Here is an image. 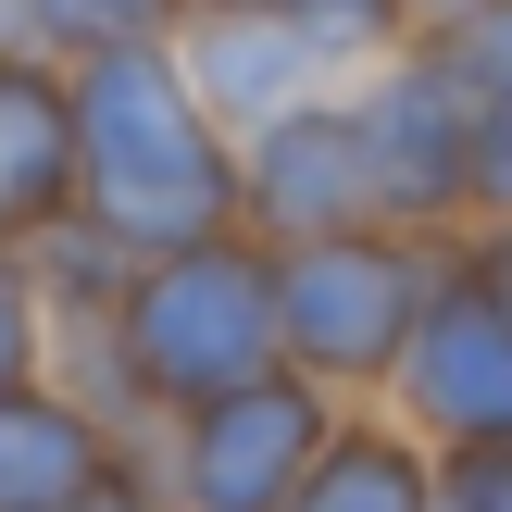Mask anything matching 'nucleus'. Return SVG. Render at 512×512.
Instances as JSON below:
<instances>
[{
  "label": "nucleus",
  "mask_w": 512,
  "mask_h": 512,
  "mask_svg": "<svg viewBox=\"0 0 512 512\" xmlns=\"http://www.w3.org/2000/svg\"><path fill=\"white\" fill-rule=\"evenodd\" d=\"M75 200L113 225L138 263L200 250L225 225H250L238 188V125L188 88L175 38H125V50H75Z\"/></svg>",
  "instance_id": "nucleus-1"
},
{
  "label": "nucleus",
  "mask_w": 512,
  "mask_h": 512,
  "mask_svg": "<svg viewBox=\"0 0 512 512\" xmlns=\"http://www.w3.org/2000/svg\"><path fill=\"white\" fill-rule=\"evenodd\" d=\"M263 363H288V338H275V238L225 225L200 250L138 263V288L113 313V375H125V425L138 438H163L188 400L238 388Z\"/></svg>",
  "instance_id": "nucleus-2"
},
{
  "label": "nucleus",
  "mask_w": 512,
  "mask_h": 512,
  "mask_svg": "<svg viewBox=\"0 0 512 512\" xmlns=\"http://www.w3.org/2000/svg\"><path fill=\"white\" fill-rule=\"evenodd\" d=\"M438 288H450V238H413V225L363 213V225H325V238L275 250V338L338 400H388V375L413 363V325Z\"/></svg>",
  "instance_id": "nucleus-3"
},
{
  "label": "nucleus",
  "mask_w": 512,
  "mask_h": 512,
  "mask_svg": "<svg viewBox=\"0 0 512 512\" xmlns=\"http://www.w3.org/2000/svg\"><path fill=\"white\" fill-rule=\"evenodd\" d=\"M350 113H363L375 213L413 225V238H463V225H475V138H488V88L450 63V38H413V50H388L375 75H350Z\"/></svg>",
  "instance_id": "nucleus-4"
},
{
  "label": "nucleus",
  "mask_w": 512,
  "mask_h": 512,
  "mask_svg": "<svg viewBox=\"0 0 512 512\" xmlns=\"http://www.w3.org/2000/svg\"><path fill=\"white\" fill-rule=\"evenodd\" d=\"M338 413H350V400L325 388V375L263 363V375H238V388L188 400L150 450H163L175 512H288L300 475H313V450L338 438Z\"/></svg>",
  "instance_id": "nucleus-5"
},
{
  "label": "nucleus",
  "mask_w": 512,
  "mask_h": 512,
  "mask_svg": "<svg viewBox=\"0 0 512 512\" xmlns=\"http://www.w3.org/2000/svg\"><path fill=\"white\" fill-rule=\"evenodd\" d=\"M388 413L413 425L438 463L450 450H512V313L450 275V288L425 300V325H413V363L388 375Z\"/></svg>",
  "instance_id": "nucleus-6"
},
{
  "label": "nucleus",
  "mask_w": 512,
  "mask_h": 512,
  "mask_svg": "<svg viewBox=\"0 0 512 512\" xmlns=\"http://www.w3.org/2000/svg\"><path fill=\"white\" fill-rule=\"evenodd\" d=\"M238 188H250V238H325V225H363L375 213V175H363V113L350 88H313L288 113H263L238 138Z\"/></svg>",
  "instance_id": "nucleus-7"
},
{
  "label": "nucleus",
  "mask_w": 512,
  "mask_h": 512,
  "mask_svg": "<svg viewBox=\"0 0 512 512\" xmlns=\"http://www.w3.org/2000/svg\"><path fill=\"white\" fill-rule=\"evenodd\" d=\"M175 63H188V88L213 100L238 138H250L263 113H288V100L338 88V75L313 63V38L288 25V0H188V25H175Z\"/></svg>",
  "instance_id": "nucleus-8"
},
{
  "label": "nucleus",
  "mask_w": 512,
  "mask_h": 512,
  "mask_svg": "<svg viewBox=\"0 0 512 512\" xmlns=\"http://www.w3.org/2000/svg\"><path fill=\"white\" fill-rule=\"evenodd\" d=\"M75 213V63L0 50V250L50 238Z\"/></svg>",
  "instance_id": "nucleus-9"
},
{
  "label": "nucleus",
  "mask_w": 512,
  "mask_h": 512,
  "mask_svg": "<svg viewBox=\"0 0 512 512\" xmlns=\"http://www.w3.org/2000/svg\"><path fill=\"white\" fill-rule=\"evenodd\" d=\"M125 463V425L100 400H75L63 375H25L0 388V512H63L88 475Z\"/></svg>",
  "instance_id": "nucleus-10"
},
{
  "label": "nucleus",
  "mask_w": 512,
  "mask_h": 512,
  "mask_svg": "<svg viewBox=\"0 0 512 512\" xmlns=\"http://www.w3.org/2000/svg\"><path fill=\"white\" fill-rule=\"evenodd\" d=\"M288 512H450V463L388 413V400H350Z\"/></svg>",
  "instance_id": "nucleus-11"
},
{
  "label": "nucleus",
  "mask_w": 512,
  "mask_h": 512,
  "mask_svg": "<svg viewBox=\"0 0 512 512\" xmlns=\"http://www.w3.org/2000/svg\"><path fill=\"white\" fill-rule=\"evenodd\" d=\"M25 263H38V300H50V325H113L125 313V288H138V250L113 238V225L75 200L50 238H25Z\"/></svg>",
  "instance_id": "nucleus-12"
},
{
  "label": "nucleus",
  "mask_w": 512,
  "mask_h": 512,
  "mask_svg": "<svg viewBox=\"0 0 512 512\" xmlns=\"http://www.w3.org/2000/svg\"><path fill=\"white\" fill-rule=\"evenodd\" d=\"M288 25L313 38V63L338 75V88H350V75H375L388 50H413V38H425L413 0H288Z\"/></svg>",
  "instance_id": "nucleus-13"
},
{
  "label": "nucleus",
  "mask_w": 512,
  "mask_h": 512,
  "mask_svg": "<svg viewBox=\"0 0 512 512\" xmlns=\"http://www.w3.org/2000/svg\"><path fill=\"white\" fill-rule=\"evenodd\" d=\"M50 13V50H125V38H175L188 25V0H38Z\"/></svg>",
  "instance_id": "nucleus-14"
},
{
  "label": "nucleus",
  "mask_w": 512,
  "mask_h": 512,
  "mask_svg": "<svg viewBox=\"0 0 512 512\" xmlns=\"http://www.w3.org/2000/svg\"><path fill=\"white\" fill-rule=\"evenodd\" d=\"M25 375H50V300H38V263L0 250V388H25Z\"/></svg>",
  "instance_id": "nucleus-15"
},
{
  "label": "nucleus",
  "mask_w": 512,
  "mask_h": 512,
  "mask_svg": "<svg viewBox=\"0 0 512 512\" xmlns=\"http://www.w3.org/2000/svg\"><path fill=\"white\" fill-rule=\"evenodd\" d=\"M425 38H450V63H463L488 100H512V0H475L463 25H425Z\"/></svg>",
  "instance_id": "nucleus-16"
},
{
  "label": "nucleus",
  "mask_w": 512,
  "mask_h": 512,
  "mask_svg": "<svg viewBox=\"0 0 512 512\" xmlns=\"http://www.w3.org/2000/svg\"><path fill=\"white\" fill-rule=\"evenodd\" d=\"M63 512H175V488H163V450H150V438H125V463H113V475H88V488H75Z\"/></svg>",
  "instance_id": "nucleus-17"
},
{
  "label": "nucleus",
  "mask_w": 512,
  "mask_h": 512,
  "mask_svg": "<svg viewBox=\"0 0 512 512\" xmlns=\"http://www.w3.org/2000/svg\"><path fill=\"white\" fill-rule=\"evenodd\" d=\"M450 275H463L475 300H500V313H512V213H475L463 238H450Z\"/></svg>",
  "instance_id": "nucleus-18"
},
{
  "label": "nucleus",
  "mask_w": 512,
  "mask_h": 512,
  "mask_svg": "<svg viewBox=\"0 0 512 512\" xmlns=\"http://www.w3.org/2000/svg\"><path fill=\"white\" fill-rule=\"evenodd\" d=\"M450 512H512V450H450Z\"/></svg>",
  "instance_id": "nucleus-19"
},
{
  "label": "nucleus",
  "mask_w": 512,
  "mask_h": 512,
  "mask_svg": "<svg viewBox=\"0 0 512 512\" xmlns=\"http://www.w3.org/2000/svg\"><path fill=\"white\" fill-rule=\"evenodd\" d=\"M475 213H512V100H488V138H475Z\"/></svg>",
  "instance_id": "nucleus-20"
},
{
  "label": "nucleus",
  "mask_w": 512,
  "mask_h": 512,
  "mask_svg": "<svg viewBox=\"0 0 512 512\" xmlns=\"http://www.w3.org/2000/svg\"><path fill=\"white\" fill-rule=\"evenodd\" d=\"M413 13H425V25H463V13H475V0H413Z\"/></svg>",
  "instance_id": "nucleus-21"
}]
</instances>
